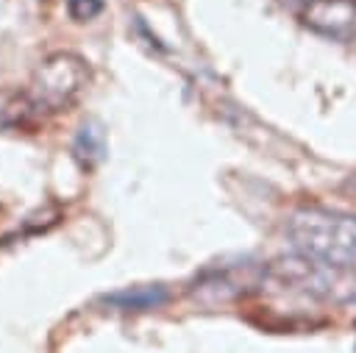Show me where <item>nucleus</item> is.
Masks as SVG:
<instances>
[{
    "instance_id": "f257e3e1",
    "label": "nucleus",
    "mask_w": 356,
    "mask_h": 353,
    "mask_svg": "<svg viewBox=\"0 0 356 353\" xmlns=\"http://www.w3.org/2000/svg\"><path fill=\"white\" fill-rule=\"evenodd\" d=\"M286 239L295 253L320 264L350 270L356 264V214L306 206L289 214Z\"/></svg>"
},
{
    "instance_id": "f03ea898",
    "label": "nucleus",
    "mask_w": 356,
    "mask_h": 353,
    "mask_svg": "<svg viewBox=\"0 0 356 353\" xmlns=\"http://www.w3.org/2000/svg\"><path fill=\"white\" fill-rule=\"evenodd\" d=\"M261 278L286 292H298L325 303H356V278L348 270L320 264L300 253L273 258L261 270Z\"/></svg>"
},
{
    "instance_id": "7ed1b4c3",
    "label": "nucleus",
    "mask_w": 356,
    "mask_h": 353,
    "mask_svg": "<svg viewBox=\"0 0 356 353\" xmlns=\"http://www.w3.org/2000/svg\"><path fill=\"white\" fill-rule=\"evenodd\" d=\"M89 64L78 56V53H53L47 56L31 78V100L36 103L39 111H64L70 108L83 89L89 86Z\"/></svg>"
},
{
    "instance_id": "20e7f679",
    "label": "nucleus",
    "mask_w": 356,
    "mask_h": 353,
    "mask_svg": "<svg viewBox=\"0 0 356 353\" xmlns=\"http://www.w3.org/2000/svg\"><path fill=\"white\" fill-rule=\"evenodd\" d=\"M300 19L309 31L325 39H356V0H306L300 8Z\"/></svg>"
},
{
    "instance_id": "39448f33",
    "label": "nucleus",
    "mask_w": 356,
    "mask_h": 353,
    "mask_svg": "<svg viewBox=\"0 0 356 353\" xmlns=\"http://www.w3.org/2000/svg\"><path fill=\"white\" fill-rule=\"evenodd\" d=\"M100 300L120 311H153L170 300V292L161 284H150V286H128V289L103 295Z\"/></svg>"
},
{
    "instance_id": "423d86ee",
    "label": "nucleus",
    "mask_w": 356,
    "mask_h": 353,
    "mask_svg": "<svg viewBox=\"0 0 356 353\" xmlns=\"http://www.w3.org/2000/svg\"><path fill=\"white\" fill-rule=\"evenodd\" d=\"M72 156L81 164V170H95L106 158V133H103L100 122L89 120L78 128V133L72 139Z\"/></svg>"
},
{
    "instance_id": "0eeeda50",
    "label": "nucleus",
    "mask_w": 356,
    "mask_h": 353,
    "mask_svg": "<svg viewBox=\"0 0 356 353\" xmlns=\"http://www.w3.org/2000/svg\"><path fill=\"white\" fill-rule=\"evenodd\" d=\"M36 114H42V111L36 108V103L31 100V95H28V92H19V95H14V97L3 106L0 122H3L6 128H22V125H28Z\"/></svg>"
},
{
    "instance_id": "6e6552de",
    "label": "nucleus",
    "mask_w": 356,
    "mask_h": 353,
    "mask_svg": "<svg viewBox=\"0 0 356 353\" xmlns=\"http://www.w3.org/2000/svg\"><path fill=\"white\" fill-rule=\"evenodd\" d=\"M103 8H106L103 0H67V14L75 22H89V19L100 17Z\"/></svg>"
}]
</instances>
